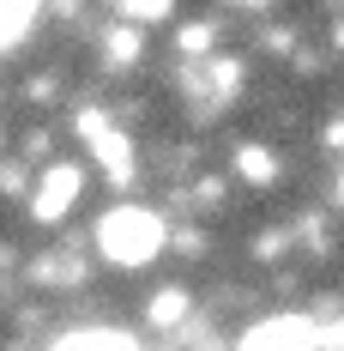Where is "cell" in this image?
<instances>
[{"label": "cell", "instance_id": "cell-1", "mask_svg": "<svg viewBox=\"0 0 344 351\" xmlns=\"http://www.w3.org/2000/svg\"><path fill=\"white\" fill-rule=\"evenodd\" d=\"M97 248H103L115 267H145V261H157V248H163V218L151 206H115V212H103V224H97Z\"/></svg>", "mask_w": 344, "mask_h": 351}, {"label": "cell", "instance_id": "cell-2", "mask_svg": "<svg viewBox=\"0 0 344 351\" xmlns=\"http://www.w3.org/2000/svg\"><path fill=\"white\" fill-rule=\"evenodd\" d=\"M79 188H85V176H79V164H55V170L36 182V218L42 224H55V218H67L72 200H79Z\"/></svg>", "mask_w": 344, "mask_h": 351}, {"label": "cell", "instance_id": "cell-3", "mask_svg": "<svg viewBox=\"0 0 344 351\" xmlns=\"http://www.w3.org/2000/svg\"><path fill=\"white\" fill-rule=\"evenodd\" d=\"M241 351H314V327L308 321H284V315H272V321H260L248 339H241Z\"/></svg>", "mask_w": 344, "mask_h": 351}, {"label": "cell", "instance_id": "cell-4", "mask_svg": "<svg viewBox=\"0 0 344 351\" xmlns=\"http://www.w3.org/2000/svg\"><path fill=\"white\" fill-rule=\"evenodd\" d=\"M236 170L248 176V182H272L278 164H272V152H260V145H241V152H236Z\"/></svg>", "mask_w": 344, "mask_h": 351}, {"label": "cell", "instance_id": "cell-5", "mask_svg": "<svg viewBox=\"0 0 344 351\" xmlns=\"http://www.w3.org/2000/svg\"><path fill=\"white\" fill-rule=\"evenodd\" d=\"M55 351H133V346L115 339V333H72V339H61Z\"/></svg>", "mask_w": 344, "mask_h": 351}, {"label": "cell", "instance_id": "cell-6", "mask_svg": "<svg viewBox=\"0 0 344 351\" xmlns=\"http://www.w3.org/2000/svg\"><path fill=\"white\" fill-rule=\"evenodd\" d=\"M25 25H31V0H0V43H12Z\"/></svg>", "mask_w": 344, "mask_h": 351}, {"label": "cell", "instance_id": "cell-7", "mask_svg": "<svg viewBox=\"0 0 344 351\" xmlns=\"http://www.w3.org/2000/svg\"><path fill=\"white\" fill-rule=\"evenodd\" d=\"M187 315V297H181V291H157V297H151V321H157V327H170V321H181Z\"/></svg>", "mask_w": 344, "mask_h": 351}, {"label": "cell", "instance_id": "cell-8", "mask_svg": "<svg viewBox=\"0 0 344 351\" xmlns=\"http://www.w3.org/2000/svg\"><path fill=\"white\" fill-rule=\"evenodd\" d=\"M121 12H127V19H163L170 0H121Z\"/></svg>", "mask_w": 344, "mask_h": 351}, {"label": "cell", "instance_id": "cell-9", "mask_svg": "<svg viewBox=\"0 0 344 351\" xmlns=\"http://www.w3.org/2000/svg\"><path fill=\"white\" fill-rule=\"evenodd\" d=\"M109 55H115V67H127V61H133V55H139V36H133V31L109 36Z\"/></svg>", "mask_w": 344, "mask_h": 351}, {"label": "cell", "instance_id": "cell-10", "mask_svg": "<svg viewBox=\"0 0 344 351\" xmlns=\"http://www.w3.org/2000/svg\"><path fill=\"white\" fill-rule=\"evenodd\" d=\"M332 346H339V351H344V327H339V333H332Z\"/></svg>", "mask_w": 344, "mask_h": 351}]
</instances>
